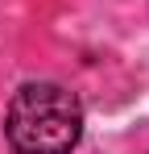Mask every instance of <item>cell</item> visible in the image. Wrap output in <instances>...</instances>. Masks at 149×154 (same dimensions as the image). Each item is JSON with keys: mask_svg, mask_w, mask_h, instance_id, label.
I'll use <instances>...</instances> for the list:
<instances>
[{"mask_svg": "<svg viewBox=\"0 0 149 154\" xmlns=\"http://www.w3.org/2000/svg\"><path fill=\"white\" fill-rule=\"evenodd\" d=\"M83 137V104L54 79H25L4 108V142L13 154H71Z\"/></svg>", "mask_w": 149, "mask_h": 154, "instance_id": "1", "label": "cell"}]
</instances>
